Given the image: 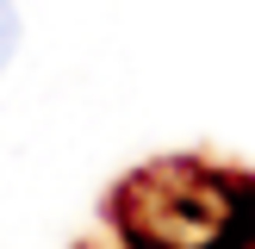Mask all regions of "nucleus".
I'll list each match as a JSON object with an SVG mask.
<instances>
[{"mask_svg": "<svg viewBox=\"0 0 255 249\" xmlns=\"http://www.w3.org/2000/svg\"><path fill=\"white\" fill-rule=\"evenodd\" d=\"M119 231L131 249H255V181L162 162L119 193Z\"/></svg>", "mask_w": 255, "mask_h": 249, "instance_id": "nucleus-1", "label": "nucleus"}, {"mask_svg": "<svg viewBox=\"0 0 255 249\" xmlns=\"http://www.w3.org/2000/svg\"><path fill=\"white\" fill-rule=\"evenodd\" d=\"M19 56V6L12 0H0V69Z\"/></svg>", "mask_w": 255, "mask_h": 249, "instance_id": "nucleus-2", "label": "nucleus"}]
</instances>
